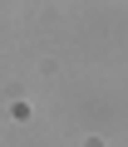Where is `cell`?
I'll list each match as a JSON object with an SVG mask.
<instances>
[]
</instances>
